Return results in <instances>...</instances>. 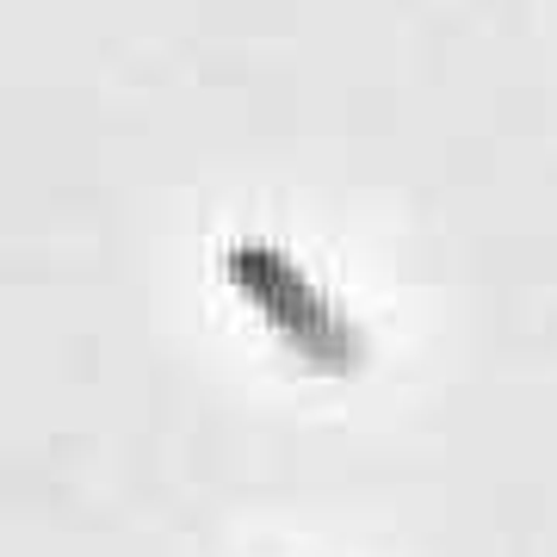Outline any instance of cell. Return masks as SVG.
I'll list each match as a JSON object with an SVG mask.
<instances>
[{
	"label": "cell",
	"instance_id": "1",
	"mask_svg": "<svg viewBox=\"0 0 557 557\" xmlns=\"http://www.w3.org/2000/svg\"><path fill=\"white\" fill-rule=\"evenodd\" d=\"M223 278H230V292H236L304 366H317V372H359V359H366L359 329L322 298L317 285H310V273H304L278 242L236 236L223 248Z\"/></svg>",
	"mask_w": 557,
	"mask_h": 557
}]
</instances>
